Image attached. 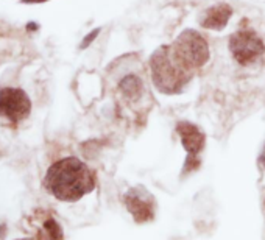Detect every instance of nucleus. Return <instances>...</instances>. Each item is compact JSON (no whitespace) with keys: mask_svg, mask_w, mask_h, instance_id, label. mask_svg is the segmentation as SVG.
<instances>
[{"mask_svg":"<svg viewBox=\"0 0 265 240\" xmlns=\"http://www.w3.org/2000/svg\"><path fill=\"white\" fill-rule=\"evenodd\" d=\"M47 191L61 201H76L96 186L89 167L76 158H64L48 168L46 175Z\"/></svg>","mask_w":265,"mask_h":240,"instance_id":"1","label":"nucleus"},{"mask_svg":"<svg viewBox=\"0 0 265 240\" xmlns=\"http://www.w3.org/2000/svg\"><path fill=\"white\" fill-rule=\"evenodd\" d=\"M150 72L153 84L161 94H178L191 81L192 75L173 56L170 46L159 47L150 58Z\"/></svg>","mask_w":265,"mask_h":240,"instance_id":"2","label":"nucleus"},{"mask_svg":"<svg viewBox=\"0 0 265 240\" xmlns=\"http://www.w3.org/2000/svg\"><path fill=\"white\" fill-rule=\"evenodd\" d=\"M170 50L178 63L191 73L198 71L209 61L208 41L195 30H184L170 46Z\"/></svg>","mask_w":265,"mask_h":240,"instance_id":"3","label":"nucleus"},{"mask_svg":"<svg viewBox=\"0 0 265 240\" xmlns=\"http://www.w3.org/2000/svg\"><path fill=\"white\" fill-rule=\"evenodd\" d=\"M229 50L241 66H251L264 56V39L253 30H239L229 38Z\"/></svg>","mask_w":265,"mask_h":240,"instance_id":"4","label":"nucleus"},{"mask_svg":"<svg viewBox=\"0 0 265 240\" xmlns=\"http://www.w3.org/2000/svg\"><path fill=\"white\" fill-rule=\"evenodd\" d=\"M31 103L27 94L16 88H5L0 91V116L19 122L30 114Z\"/></svg>","mask_w":265,"mask_h":240,"instance_id":"5","label":"nucleus"},{"mask_svg":"<svg viewBox=\"0 0 265 240\" xmlns=\"http://www.w3.org/2000/svg\"><path fill=\"white\" fill-rule=\"evenodd\" d=\"M176 131L181 137V142L187 151V164H186V171L198 166V153L204 147V134L196 128L195 125L189 122H179L176 126Z\"/></svg>","mask_w":265,"mask_h":240,"instance_id":"6","label":"nucleus"},{"mask_svg":"<svg viewBox=\"0 0 265 240\" xmlns=\"http://www.w3.org/2000/svg\"><path fill=\"white\" fill-rule=\"evenodd\" d=\"M123 200L136 221H147L153 218V198L144 187L130 189Z\"/></svg>","mask_w":265,"mask_h":240,"instance_id":"7","label":"nucleus"},{"mask_svg":"<svg viewBox=\"0 0 265 240\" xmlns=\"http://www.w3.org/2000/svg\"><path fill=\"white\" fill-rule=\"evenodd\" d=\"M233 10L226 3H220L216 6H211L209 10L204 13L201 19V27L209 28V30H221L226 27Z\"/></svg>","mask_w":265,"mask_h":240,"instance_id":"8","label":"nucleus"},{"mask_svg":"<svg viewBox=\"0 0 265 240\" xmlns=\"http://www.w3.org/2000/svg\"><path fill=\"white\" fill-rule=\"evenodd\" d=\"M119 89H120L122 96L128 101H133V100H138L142 96L144 83L136 73H128L120 80V83H119Z\"/></svg>","mask_w":265,"mask_h":240,"instance_id":"9","label":"nucleus"},{"mask_svg":"<svg viewBox=\"0 0 265 240\" xmlns=\"http://www.w3.org/2000/svg\"><path fill=\"white\" fill-rule=\"evenodd\" d=\"M42 240H63L61 226H59L53 218H48L44 223V229H42Z\"/></svg>","mask_w":265,"mask_h":240,"instance_id":"10","label":"nucleus"},{"mask_svg":"<svg viewBox=\"0 0 265 240\" xmlns=\"http://www.w3.org/2000/svg\"><path fill=\"white\" fill-rule=\"evenodd\" d=\"M100 33V28H97V30H94L91 34H89V36H86V39H84L83 42H81V48H86L89 44H91V42L94 41V39H96L97 38V34Z\"/></svg>","mask_w":265,"mask_h":240,"instance_id":"11","label":"nucleus"},{"mask_svg":"<svg viewBox=\"0 0 265 240\" xmlns=\"http://www.w3.org/2000/svg\"><path fill=\"white\" fill-rule=\"evenodd\" d=\"M261 161H262V166L265 167V147H264V151H262V156H261Z\"/></svg>","mask_w":265,"mask_h":240,"instance_id":"12","label":"nucleus"},{"mask_svg":"<svg viewBox=\"0 0 265 240\" xmlns=\"http://www.w3.org/2000/svg\"><path fill=\"white\" fill-rule=\"evenodd\" d=\"M27 3H38V2H44V0H25Z\"/></svg>","mask_w":265,"mask_h":240,"instance_id":"13","label":"nucleus"},{"mask_svg":"<svg viewBox=\"0 0 265 240\" xmlns=\"http://www.w3.org/2000/svg\"><path fill=\"white\" fill-rule=\"evenodd\" d=\"M22 240H33V239H22Z\"/></svg>","mask_w":265,"mask_h":240,"instance_id":"14","label":"nucleus"}]
</instances>
